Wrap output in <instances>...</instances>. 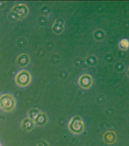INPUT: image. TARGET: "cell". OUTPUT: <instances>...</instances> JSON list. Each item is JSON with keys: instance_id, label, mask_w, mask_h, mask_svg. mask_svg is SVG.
<instances>
[{"instance_id": "1", "label": "cell", "mask_w": 129, "mask_h": 146, "mask_svg": "<svg viewBox=\"0 0 129 146\" xmlns=\"http://www.w3.org/2000/svg\"><path fill=\"white\" fill-rule=\"evenodd\" d=\"M29 13V9L27 6L23 3H19L13 7L10 15L13 19L19 21L26 18Z\"/></svg>"}, {"instance_id": "2", "label": "cell", "mask_w": 129, "mask_h": 146, "mask_svg": "<svg viewBox=\"0 0 129 146\" xmlns=\"http://www.w3.org/2000/svg\"><path fill=\"white\" fill-rule=\"evenodd\" d=\"M32 80L30 73L26 70H22L16 74L15 81L16 84L21 87H25L29 85Z\"/></svg>"}, {"instance_id": "3", "label": "cell", "mask_w": 129, "mask_h": 146, "mask_svg": "<svg viewBox=\"0 0 129 146\" xmlns=\"http://www.w3.org/2000/svg\"><path fill=\"white\" fill-rule=\"evenodd\" d=\"M15 104L14 98L10 95H3L0 98V106L4 111H11L14 108Z\"/></svg>"}, {"instance_id": "4", "label": "cell", "mask_w": 129, "mask_h": 146, "mask_svg": "<svg viewBox=\"0 0 129 146\" xmlns=\"http://www.w3.org/2000/svg\"><path fill=\"white\" fill-rule=\"evenodd\" d=\"M16 63L20 67H25L28 65L31 59L28 55L26 54H22L19 56L16 60Z\"/></svg>"}]
</instances>
